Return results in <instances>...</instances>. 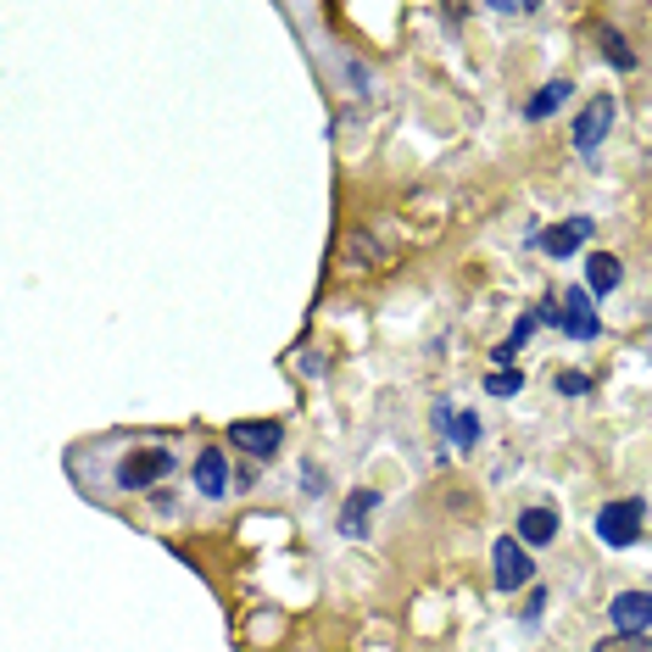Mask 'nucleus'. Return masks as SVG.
<instances>
[{"label": "nucleus", "instance_id": "1", "mask_svg": "<svg viewBox=\"0 0 652 652\" xmlns=\"http://www.w3.org/2000/svg\"><path fill=\"white\" fill-rule=\"evenodd\" d=\"M184 469V446L179 435L157 430H118V435H89L67 446V480L89 502H128V496H162Z\"/></svg>", "mask_w": 652, "mask_h": 652}, {"label": "nucleus", "instance_id": "2", "mask_svg": "<svg viewBox=\"0 0 652 652\" xmlns=\"http://www.w3.org/2000/svg\"><path fill=\"white\" fill-rule=\"evenodd\" d=\"M591 530H596L602 546H614V552L636 546V541L647 536V502H641V496H614V502H602Z\"/></svg>", "mask_w": 652, "mask_h": 652}, {"label": "nucleus", "instance_id": "3", "mask_svg": "<svg viewBox=\"0 0 652 652\" xmlns=\"http://www.w3.org/2000/svg\"><path fill=\"white\" fill-rule=\"evenodd\" d=\"M190 491L196 502H223V496H235V463H229V452L218 441H201L190 452Z\"/></svg>", "mask_w": 652, "mask_h": 652}, {"label": "nucleus", "instance_id": "4", "mask_svg": "<svg viewBox=\"0 0 652 652\" xmlns=\"http://www.w3.org/2000/svg\"><path fill=\"white\" fill-rule=\"evenodd\" d=\"M536 580V552L519 541V536H496L491 541V586L502 591V596H514V591H525Z\"/></svg>", "mask_w": 652, "mask_h": 652}, {"label": "nucleus", "instance_id": "5", "mask_svg": "<svg viewBox=\"0 0 652 652\" xmlns=\"http://www.w3.org/2000/svg\"><path fill=\"white\" fill-rule=\"evenodd\" d=\"M619 128V101L602 89V96H591L580 112H575V128H569V139H575V151L580 157H596L602 151V139H608Z\"/></svg>", "mask_w": 652, "mask_h": 652}, {"label": "nucleus", "instance_id": "6", "mask_svg": "<svg viewBox=\"0 0 652 652\" xmlns=\"http://www.w3.org/2000/svg\"><path fill=\"white\" fill-rule=\"evenodd\" d=\"M223 441L235 452H246L251 463H273L285 452V425H279V418H235V425L223 430Z\"/></svg>", "mask_w": 652, "mask_h": 652}, {"label": "nucleus", "instance_id": "7", "mask_svg": "<svg viewBox=\"0 0 652 652\" xmlns=\"http://www.w3.org/2000/svg\"><path fill=\"white\" fill-rule=\"evenodd\" d=\"M591 235H596V218H557V223H546V229H530L525 241H530L541 257H552V262H569Z\"/></svg>", "mask_w": 652, "mask_h": 652}, {"label": "nucleus", "instance_id": "8", "mask_svg": "<svg viewBox=\"0 0 652 652\" xmlns=\"http://www.w3.org/2000/svg\"><path fill=\"white\" fill-rule=\"evenodd\" d=\"M374 514H380V491H374V485H357V491L341 502L335 530H341L346 541H368V536H374Z\"/></svg>", "mask_w": 652, "mask_h": 652}, {"label": "nucleus", "instance_id": "9", "mask_svg": "<svg viewBox=\"0 0 652 652\" xmlns=\"http://www.w3.org/2000/svg\"><path fill=\"white\" fill-rule=\"evenodd\" d=\"M557 302H564V335H569V341H596V335H602L596 296H591L586 285H569V291L557 296Z\"/></svg>", "mask_w": 652, "mask_h": 652}, {"label": "nucleus", "instance_id": "10", "mask_svg": "<svg viewBox=\"0 0 652 652\" xmlns=\"http://www.w3.org/2000/svg\"><path fill=\"white\" fill-rule=\"evenodd\" d=\"M614 636H652V591H619L608 602Z\"/></svg>", "mask_w": 652, "mask_h": 652}, {"label": "nucleus", "instance_id": "11", "mask_svg": "<svg viewBox=\"0 0 652 652\" xmlns=\"http://www.w3.org/2000/svg\"><path fill=\"white\" fill-rule=\"evenodd\" d=\"M557 530H564V514H557L552 502H536V507H525V514L514 519V536H519L530 552L552 546V541H557Z\"/></svg>", "mask_w": 652, "mask_h": 652}, {"label": "nucleus", "instance_id": "12", "mask_svg": "<svg viewBox=\"0 0 652 652\" xmlns=\"http://www.w3.org/2000/svg\"><path fill=\"white\" fill-rule=\"evenodd\" d=\"M619 285H625L619 251H586V291H591V296H614Z\"/></svg>", "mask_w": 652, "mask_h": 652}, {"label": "nucleus", "instance_id": "13", "mask_svg": "<svg viewBox=\"0 0 652 652\" xmlns=\"http://www.w3.org/2000/svg\"><path fill=\"white\" fill-rule=\"evenodd\" d=\"M569 96H575V84H569V78H546V84L536 89V96L525 101V123H546V118H552L557 107H564Z\"/></svg>", "mask_w": 652, "mask_h": 652}, {"label": "nucleus", "instance_id": "14", "mask_svg": "<svg viewBox=\"0 0 652 652\" xmlns=\"http://www.w3.org/2000/svg\"><path fill=\"white\" fill-rule=\"evenodd\" d=\"M596 45H602V62H608L614 73H636V51H630V39L619 28H596Z\"/></svg>", "mask_w": 652, "mask_h": 652}, {"label": "nucleus", "instance_id": "15", "mask_svg": "<svg viewBox=\"0 0 652 652\" xmlns=\"http://www.w3.org/2000/svg\"><path fill=\"white\" fill-rule=\"evenodd\" d=\"M480 435H485L480 413H475V407H457V425H452V441H457V452H475V446H480Z\"/></svg>", "mask_w": 652, "mask_h": 652}, {"label": "nucleus", "instance_id": "16", "mask_svg": "<svg viewBox=\"0 0 652 652\" xmlns=\"http://www.w3.org/2000/svg\"><path fill=\"white\" fill-rule=\"evenodd\" d=\"M519 391H525V368H491L485 374V396H496V402L519 396Z\"/></svg>", "mask_w": 652, "mask_h": 652}, {"label": "nucleus", "instance_id": "17", "mask_svg": "<svg viewBox=\"0 0 652 652\" xmlns=\"http://www.w3.org/2000/svg\"><path fill=\"white\" fill-rule=\"evenodd\" d=\"M552 391H557V396H569V402H580V396L596 391V380L580 374V368H564V374H552Z\"/></svg>", "mask_w": 652, "mask_h": 652}, {"label": "nucleus", "instance_id": "18", "mask_svg": "<svg viewBox=\"0 0 652 652\" xmlns=\"http://www.w3.org/2000/svg\"><path fill=\"white\" fill-rule=\"evenodd\" d=\"M591 652H652V636H602Z\"/></svg>", "mask_w": 652, "mask_h": 652}, {"label": "nucleus", "instance_id": "19", "mask_svg": "<svg viewBox=\"0 0 652 652\" xmlns=\"http://www.w3.org/2000/svg\"><path fill=\"white\" fill-rule=\"evenodd\" d=\"M541 614H546V586H530L525 608H519V625H525V630H536V625H541Z\"/></svg>", "mask_w": 652, "mask_h": 652}, {"label": "nucleus", "instance_id": "20", "mask_svg": "<svg viewBox=\"0 0 652 652\" xmlns=\"http://www.w3.org/2000/svg\"><path fill=\"white\" fill-rule=\"evenodd\" d=\"M430 425H435V435H441V441H452V425H457V407H452V396H441V402L430 407Z\"/></svg>", "mask_w": 652, "mask_h": 652}, {"label": "nucleus", "instance_id": "21", "mask_svg": "<svg viewBox=\"0 0 652 652\" xmlns=\"http://www.w3.org/2000/svg\"><path fill=\"white\" fill-rule=\"evenodd\" d=\"M491 12L496 17H536L541 7H536V0H491Z\"/></svg>", "mask_w": 652, "mask_h": 652}, {"label": "nucleus", "instance_id": "22", "mask_svg": "<svg viewBox=\"0 0 652 652\" xmlns=\"http://www.w3.org/2000/svg\"><path fill=\"white\" fill-rule=\"evenodd\" d=\"M323 491H330V485H323V469H318V463H312V469H302V496H323Z\"/></svg>", "mask_w": 652, "mask_h": 652}, {"label": "nucleus", "instance_id": "23", "mask_svg": "<svg viewBox=\"0 0 652 652\" xmlns=\"http://www.w3.org/2000/svg\"><path fill=\"white\" fill-rule=\"evenodd\" d=\"M302 374H307V380L323 374V357H318V352H302Z\"/></svg>", "mask_w": 652, "mask_h": 652}]
</instances>
